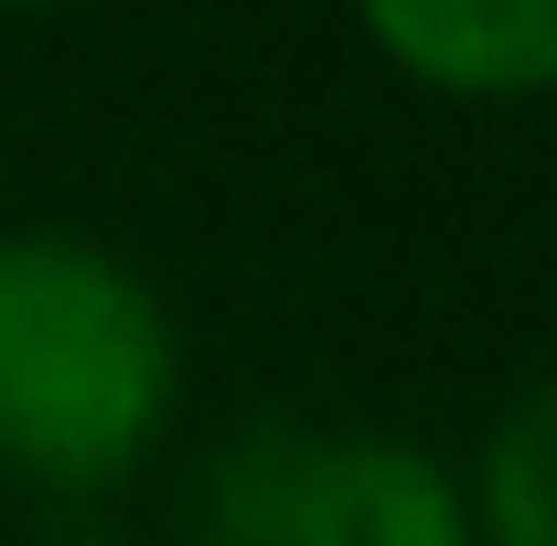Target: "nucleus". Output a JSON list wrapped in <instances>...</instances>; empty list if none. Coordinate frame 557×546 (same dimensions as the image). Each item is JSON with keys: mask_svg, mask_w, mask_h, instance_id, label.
I'll use <instances>...</instances> for the list:
<instances>
[{"mask_svg": "<svg viewBox=\"0 0 557 546\" xmlns=\"http://www.w3.org/2000/svg\"><path fill=\"white\" fill-rule=\"evenodd\" d=\"M354 22L429 97L461 108L557 97V0H354Z\"/></svg>", "mask_w": 557, "mask_h": 546, "instance_id": "f03ea898", "label": "nucleus"}, {"mask_svg": "<svg viewBox=\"0 0 557 546\" xmlns=\"http://www.w3.org/2000/svg\"><path fill=\"white\" fill-rule=\"evenodd\" d=\"M300 546H483V525L440 450L386 429H322L300 482Z\"/></svg>", "mask_w": 557, "mask_h": 546, "instance_id": "7ed1b4c3", "label": "nucleus"}, {"mask_svg": "<svg viewBox=\"0 0 557 546\" xmlns=\"http://www.w3.org/2000/svg\"><path fill=\"white\" fill-rule=\"evenodd\" d=\"M183 418L172 300L75 225H0V482L108 493Z\"/></svg>", "mask_w": 557, "mask_h": 546, "instance_id": "f257e3e1", "label": "nucleus"}, {"mask_svg": "<svg viewBox=\"0 0 557 546\" xmlns=\"http://www.w3.org/2000/svg\"><path fill=\"white\" fill-rule=\"evenodd\" d=\"M483 546H557V364L483 429V461L461 472Z\"/></svg>", "mask_w": 557, "mask_h": 546, "instance_id": "39448f33", "label": "nucleus"}, {"mask_svg": "<svg viewBox=\"0 0 557 546\" xmlns=\"http://www.w3.org/2000/svg\"><path fill=\"white\" fill-rule=\"evenodd\" d=\"M0 11H54V0H0Z\"/></svg>", "mask_w": 557, "mask_h": 546, "instance_id": "423d86ee", "label": "nucleus"}, {"mask_svg": "<svg viewBox=\"0 0 557 546\" xmlns=\"http://www.w3.org/2000/svg\"><path fill=\"white\" fill-rule=\"evenodd\" d=\"M300 418H247L205 450V472L183 493V546H300V482H311Z\"/></svg>", "mask_w": 557, "mask_h": 546, "instance_id": "20e7f679", "label": "nucleus"}]
</instances>
